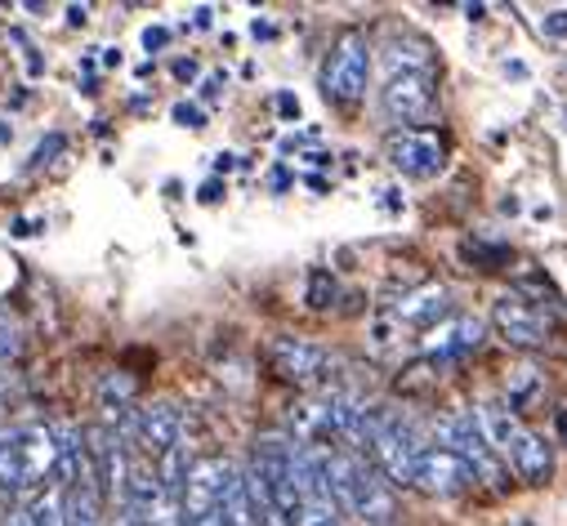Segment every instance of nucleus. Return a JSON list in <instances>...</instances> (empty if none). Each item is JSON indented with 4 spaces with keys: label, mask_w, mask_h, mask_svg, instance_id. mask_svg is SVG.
<instances>
[{
    "label": "nucleus",
    "mask_w": 567,
    "mask_h": 526,
    "mask_svg": "<svg viewBox=\"0 0 567 526\" xmlns=\"http://www.w3.org/2000/svg\"><path fill=\"white\" fill-rule=\"evenodd\" d=\"M420 451L424 447L415 438V428L398 411H381V428H375V438H371V455H375V464H381L385 482L415 487V460H420Z\"/></svg>",
    "instance_id": "7ed1b4c3"
},
{
    "label": "nucleus",
    "mask_w": 567,
    "mask_h": 526,
    "mask_svg": "<svg viewBox=\"0 0 567 526\" xmlns=\"http://www.w3.org/2000/svg\"><path fill=\"white\" fill-rule=\"evenodd\" d=\"M291 428H295V442H322L330 438V415L326 402H295L291 406Z\"/></svg>",
    "instance_id": "a211bd4d"
},
{
    "label": "nucleus",
    "mask_w": 567,
    "mask_h": 526,
    "mask_svg": "<svg viewBox=\"0 0 567 526\" xmlns=\"http://www.w3.org/2000/svg\"><path fill=\"white\" fill-rule=\"evenodd\" d=\"M228 85V76L224 72H215V76H206V85H202V94H206V99H219V89Z\"/></svg>",
    "instance_id": "f704fd0d"
},
{
    "label": "nucleus",
    "mask_w": 567,
    "mask_h": 526,
    "mask_svg": "<svg viewBox=\"0 0 567 526\" xmlns=\"http://www.w3.org/2000/svg\"><path fill=\"white\" fill-rule=\"evenodd\" d=\"M300 526H340V509H330V504H304Z\"/></svg>",
    "instance_id": "393cba45"
},
{
    "label": "nucleus",
    "mask_w": 567,
    "mask_h": 526,
    "mask_svg": "<svg viewBox=\"0 0 567 526\" xmlns=\"http://www.w3.org/2000/svg\"><path fill=\"white\" fill-rule=\"evenodd\" d=\"M385 157L394 170H402L407 179H430L443 170L447 161V148L434 130H394L385 138Z\"/></svg>",
    "instance_id": "423d86ee"
},
{
    "label": "nucleus",
    "mask_w": 567,
    "mask_h": 526,
    "mask_svg": "<svg viewBox=\"0 0 567 526\" xmlns=\"http://www.w3.org/2000/svg\"><path fill=\"white\" fill-rule=\"evenodd\" d=\"M479 424H483L487 442L496 447V455H509V447L518 442V433H523V424H518L514 411L500 406V402H483V406H479Z\"/></svg>",
    "instance_id": "2eb2a0df"
},
{
    "label": "nucleus",
    "mask_w": 567,
    "mask_h": 526,
    "mask_svg": "<svg viewBox=\"0 0 567 526\" xmlns=\"http://www.w3.org/2000/svg\"><path fill=\"white\" fill-rule=\"evenodd\" d=\"M193 23H197V27H210V23H215V10H210V5H197V10H193Z\"/></svg>",
    "instance_id": "4c0bfd02"
},
{
    "label": "nucleus",
    "mask_w": 567,
    "mask_h": 526,
    "mask_svg": "<svg viewBox=\"0 0 567 526\" xmlns=\"http://www.w3.org/2000/svg\"><path fill=\"white\" fill-rule=\"evenodd\" d=\"M505 397H509V411H532L541 406L545 397V375L536 366H514L509 379H505Z\"/></svg>",
    "instance_id": "dca6fc26"
},
{
    "label": "nucleus",
    "mask_w": 567,
    "mask_h": 526,
    "mask_svg": "<svg viewBox=\"0 0 567 526\" xmlns=\"http://www.w3.org/2000/svg\"><path fill=\"white\" fill-rule=\"evenodd\" d=\"M541 27H545V36H554V40H567V10H550V14L541 19Z\"/></svg>",
    "instance_id": "c756f323"
},
{
    "label": "nucleus",
    "mask_w": 567,
    "mask_h": 526,
    "mask_svg": "<svg viewBox=\"0 0 567 526\" xmlns=\"http://www.w3.org/2000/svg\"><path fill=\"white\" fill-rule=\"evenodd\" d=\"M148 526H188L183 522V500L174 491H161V500L148 509Z\"/></svg>",
    "instance_id": "4be33fe9"
},
{
    "label": "nucleus",
    "mask_w": 567,
    "mask_h": 526,
    "mask_svg": "<svg viewBox=\"0 0 567 526\" xmlns=\"http://www.w3.org/2000/svg\"><path fill=\"white\" fill-rule=\"evenodd\" d=\"M366 76H371V45L362 32H345L326 54L322 68V94L330 103L353 108L362 94H366Z\"/></svg>",
    "instance_id": "f03ea898"
},
{
    "label": "nucleus",
    "mask_w": 567,
    "mask_h": 526,
    "mask_svg": "<svg viewBox=\"0 0 567 526\" xmlns=\"http://www.w3.org/2000/svg\"><path fill=\"white\" fill-rule=\"evenodd\" d=\"M273 187H277V193H281V187H291V174H287V170H281V166L273 170Z\"/></svg>",
    "instance_id": "58836bf2"
},
{
    "label": "nucleus",
    "mask_w": 567,
    "mask_h": 526,
    "mask_svg": "<svg viewBox=\"0 0 567 526\" xmlns=\"http://www.w3.org/2000/svg\"><path fill=\"white\" fill-rule=\"evenodd\" d=\"M32 513H36L40 526H63V491L50 487V491H45V496L32 504Z\"/></svg>",
    "instance_id": "5701e85b"
},
{
    "label": "nucleus",
    "mask_w": 567,
    "mask_h": 526,
    "mask_svg": "<svg viewBox=\"0 0 567 526\" xmlns=\"http://www.w3.org/2000/svg\"><path fill=\"white\" fill-rule=\"evenodd\" d=\"M394 340H398L394 317H375L371 321V348H394Z\"/></svg>",
    "instance_id": "bb28decb"
},
{
    "label": "nucleus",
    "mask_w": 567,
    "mask_h": 526,
    "mask_svg": "<svg viewBox=\"0 0 567 526\" xmlns=\"http://www.w3.org/2000/svg\"><path fill=\"white\" fill-rule=\"evenodd\" d=\"M443 313H447V291H443V285H420V291L398 299V321H411V326H434Z\"/></svg>",
    "instance_id": "4468645a"
},
{
    "label": "nucleus",
    "mask_w": 567,
    "mask_h": 526,
    "mask_svg": "<svg viewBox=\"0 0 567 526\" xmlns=\"http://www.w3.org/2000/svg\"><path fill=\"white\" fill-rule=\"evenodd\" d=\"M166 45H170V27H148V32H144V50H148V54L166 50Z\"/></svg>",
    "instance_id": "7c9ffc66"
},
{
    "label": "nucleus",
    "mask_w": 567,
    "mask_h": 526,
    "mask_svg": "<svg viewBox=\"0 0 567 526\" xmlns=\"http://www.w3.org/2000/svg\"><path fill=\"white\" fill-rule=\"evenodd\" d=\"M19 348H23V326L10 313H0V362L19 357Z\"/></svg>",
    "instance_id": "b1692460"
},
{
    "label": "nucleus",
    "mask_w": 567,
    "mask_h": 526,
    "mask_svg": "<svg viewBox=\"0 0 567 526\" xmlns=\"http://www.w3.org/2000/svg\"><path fill=\"white\" fill-rule=\"evenodd\" d=\"M340 299V281L330 277L326 268H317L313 277H309V308H330Z\"/></svg>",
    "instance_id": "412c9836"
},
{
    "label": "nucleus",
    "mask_w": 567,
    "mask_h": 526,
    "mask_svg": "<svg viewBox=\"0 0 567 526\" xmlns=\"http://www.w3.org/2000/svg\"><path fill=\"white\" fill-rule=\"evenodd\" d=\"M179 428H183L179 406L174 402H153V406L138 411V419H134V442L144 447L148 455L161 460L170 447H179Z\"/></svg>",
    "instance_id": "9b49d317"
},
{
    "label": "nucleus",
    "mask_w": 567,
    "mask_h": 526,
    "mask_svg": "<svg viewBox=\"0 0 567 526\" xmlns=\"http://www.w3.org/2000/svg\"><path fill=\"white\" fill-rule=\"evenodd\" d=\"M19 442V460H23V482L27 491L50 482L55 477V464H59V442H55V424H32V428H19L14 433Z\"/></svg>",
    "instance_id": "9d476101"
},
{
    "label": "nucleus",
    "mask_w": 567,
    "mask_h": 526,
    "mask_svg": "<svg viewBox=\"0 0 567 526\" xmlns=\"http://www.w3.org/2000/svg\"><path fill=\"white\" fill-rule=\"evenodd\" d=\"M232 166H238V157H232V152H219V161H215V170L224 174V170H232Z\"/></svg>",
    "instance_id": "ea45409f"
},
{
    "label": "nucleus",
    "mask_w": 567,
    "mask_h": 526,
    "mask_svg": "<svg viewBox=\"0 0 567 526\" xmlns=\"http://www.w3.org/2000/svg\"><path fill=\"white\" fill-rule=\"evenodd\" d=\"M228 468L232 464H224L215 455H206V460L193 464V473H188V482H183V496H179L188 526L219 513V496H224V482H228Z\"/></svg>",
    "instance_id": "6e6552de"
},
{
    "label": "nucleus",
    "mask_w": 567,
    "mask_h": 526,
    "mask_svg": "<svg viewBox=\"0 0 567 526\" xmlns=\"http://www.w3.org/2000/svg\"><path fill=\"white\" fill-rule=\"evenodd\" d=\"M268 362L281 379H291V384H313V379L326 375L330 366V353L322 344H309V340H295V334H277L268 344Z\"/></svg>",
    "instance_id": "1a4fd4ad"
},
{
    "label": "nucleus",
    "mask_w": 567,
    "mask_h": 526,
    "mask_svg": "<svg viewBox=\"0 0 567 526\" xmlns=\"http://www.w3.org/2000/svg\"><path fill=\"white\" fill-rule=\"evenodd\" d=\"M174 76H179V81H193V76H197V63H193V59H179V63H174Z\"/></svg>",
    "instance_id": "c9c22d12"
},
{
    "label": "nucleus",
    "mask_w": 567,
    "mask_h": 526,
    "mask_svg": "<svg viewBox=\"0 0 567 526\" xmlns=\"http://www.w3.org/2000/svg\"><path fill=\"white\" fill-rule=\"evenodd\" d=\"M174 125H183V130H206V112L197 108V103H174Z\"/></svg>",
    "instance_id": "c85d7f7f"
},
{
    "label": "nucleus",
    "mask_w": 567,
    "mask_h": 526,
    "mask_svg": "<svg viewBox=\"0 0 567 526\" xmlns=\"http://www.w3.org/2000/svg\"><path fill=\"white\" fill-rule=\"evenodd\" d=\"M385 117L398 121V130H420V121H430L438 112V94H434V76H420V72H402L385 81Z\"/></svg>",
    "instance_id": "20e7f679"
},
{
    "label": "nucleus",
    "mask_w": 567,
    "mask_h": 526,
    "mask_svg": "<svg viewBox=\"0 0 567 526\" xmlns=\"http://www.w3.org/2000/svg\"><path fill=\"white\" fill-rule=\"evenodd\" d=\"M0 526H40V522H36V513H32V509H10Z\"/></svg>",
    "instance_id": "72a5a7b5"
},
{
    "label": "nucleus",
    "mask_w": 567,
    "mask_h": 526,
    "mask_svg": "<svg viewBox=\"0 0 567 526\" xmlns=\"http://www.w3.org/2000/svg\"><path fill=\"white\" fill-rule=\"evenodd\" d=\"M483 334H487V326H483L479 317H456V321L438 326L424 348H430V357L443 366V362H456V357H465V353H474V348L483 344Z\"/></svg>",
    "instance_id": "f8f14e48"
},
{
    "label": "nucleus",
    "mask_w": 567,
    "mask_h": 526,
    "mask_svg": "<svg viewBox=\"0 0 567 526\" xmlns=\"http://www.w3.org/2000/svg\"><path fill=\"white\" fill-rule=\"evenodd\" d=\"M474 482H479L474 468H469L447 447H424L420 460H415V487L424 496H460L465 487H474Z\"/></svg>",
    "instance_id": "0eeeda50"
},
{
    "label": "nucleus",
    "mask_w": 567,
    "mask_h": 526,
    "mask_svg": "<svg viewBox=\"0 0 567 526\" xmlns=\"http://www.w3.org/2000/svg\"><path fill=\"white\" fill-rule=\"evenodd\" d=\"M389 76H402V72H420V76H434V54H430V45L424 40H394L389 50Z\"/></svg>",
    "instance_id": "f3484780"
},
{
    "label": "nucleus",
    "mask_w": 567,
    "mask_h": 526,
    "mask_svg": "<svg viewBox=\"0 0 567 526\" xmlns=\"http://www.w3.org/2000/svg\"><path fill=\"white\" fill-rule=\"evenodd\" d=\"M63 14H68V23H72V27H81V23L89 19V5H68Z\"/></svg>",
    "instance_id": "e433bc0d"
},
{
    "label": "nucleus",
    "mask_w": 567,
    "mask_h": 526,
    "mask_svg": "<svg viewBox=\"0 0 567 526\" xmlns=\"http://www.w3.org/2000/svg\"><path fill=\"white\" fill-rule=\"evenodd\" d=\"M277 112H281V121H300V99L281 89V94H277Z\"/></svg>",
    "instance_id": "2f4dec72"
},
{
    "label": "nucleus",
    "mask_w": 567,
    "mask_h": 526,
    "mask_svg": "<svg viewBox=\"0 0 567 526\" xmlns=\"http://www.w3.org/2000/svg\"><path fill=\"white\" fill-rule=\"evenodd\" d=\"M509 464H514V473L523 477V482H532V487H541V482H550V473H554V455H550V442L545 438H536V433H518V442L509 447Z\"/></svg>",
    "instance_id": "ddd939ff"
},
{
    "label": "nucleus",
    "mask_w": 567,
    "mask_h": 526,
    "mask_svg": "<svg viewBox=\"0 0 567 526\" xmlns=\"http://www.w3.org/2000/svg\"><path fill=\"white\" fill-rule=\"evenodd\" d=\"M492 326H496L500 340L514 344V348L536 353V348L550 344V317L532 299H523V295H500L492 304Z\"/></svg>",
    "instance_id": "39448f33"
},
{
    "label": "nucleus",
    "mask_w": 567,
    "mask_h": 526,
    "mask_svg": "<svg viewBox=\"0 0 567 526\" xmlns=\"http://www.w3.org/2000/svg\"><path fill=\"white\" fill-rule=\"evenodd\" d=\"M63 148H68V138H63V134L40 138V143H36V152H32V170H36V166H45V161H55Z\"/></svg>",
    "instance_id": "cd10ccee"
},
{
    "label": "nucleus",
    "mask_w": 567,
    "mask_h": 526,
    "mask_svg": "<svg viewBox=\"0 0 567 526\" xmlns=\"http://www.w3.org/2000/svg\"><path fill=\"white\" fill-rule=\"evenodd\" d=\"M251 32H255V36H264V40H268V36H273V23H260V19H255V27H251Z\"/></svg>",
    "instance_id": "79ce46f5"
},
{
    "label": "nucleus",
    "mask_w": 567,
    "mask_h": 526,
    "mask_svg": "<svg viewBox=\"0 0 567 526\" xmlns=\"http://www.w3.org/2000/svg\"><path fill=\"white\" fill-rule=\"evenodd\" d=\"M193 455H188V442H179V447H170L161 460H157V477H161V487L166 491H174V496H183V482H188V473H193Z\"/></svg>",
    "instance_id": "6ab92c4d"
},
{
    "label": "nucleus",
    "mask_w": 567,
    "mask_h": 526,
    "mask_svg": "<svg viewBox=\"0 0 567 526\" xmlns=\"http://www.w3.org/2000/svg\"><path fill=\"white\" fill-rule=\"evenodd\" d=\"M0 491H5V496L27 491V482H23V460H19V442H14V433H0Z\"/></svg>",
    "instance_id": "aec40b11"
},
{
    "label": "nucleus",
    "mask_w": 567,
    "mask_h": 526,
    "mask_svg": "<svg viewBox=\"0 0 567 526\" xmlns=\"http://www.w3.org/2000/svg\"><path fill=\"white\" fill-rule=\"evenodd\" d=\"M434 433H438V447L456 451L469 468H474L479 482H487V487H500V482H505L500 455H496V447L487 442L479 415H469V411H447V415H438Z\"/></svg>",
    "instance_id": "f257e3e1"
},
{
    "label": "nucleus",
    "mask_w": 567,
    "mask_h": 526,
    "mask_svg": "<svg viewBox=\"0 0 567 526\" xmlns=\"http://www.w3.org/2000/svg\"><path fill=\"white\" fill-rule=\"evenodd\" d=\"M219 197H224V183H219V179H206V183L197 187V201H202V206H215Z\"/></svg>",
    "instance_id": "473e14b6"
},
{
    "label": "nucleus",
    "mask_w": 567,
    "mask_h": 526,
    "mask_svg": "<svg viewBox=\"0 0 567 526\" xmlns=\"http://www.w3.org/2000/svg\"><path fill=\"white\" fill-rule=\"evenodd\" d=\"M14 138V130H10V121H0V143H10Z\"/></svg>",
    "instance_id": "37998d69"
},
{
    "label": "nucleus",
    "mask_w": 567,
    "mask_h": 526,
    "mask_svg": "<svg viewBox=\"0 0 567 526\" xmlns=\"http://www.w3.org/2000/svg\"><path fill=\"white\" fill-rule=\"evenodd\" d=\"M398 384H402V389H411V393H415V389H430V384H434V362H420V366H407V375L398 379Z\"/></svg>",
    "instance_id": "a878e982"
},
{
    "label": "nucleus",
    "mask_w": 567,
    "mask_h": 526,
    "mask_svg": "<svg viewBox=\"0 0 567 526\" xmlns=\"http://www.w3.org/2000/svg\"><path fill=\"white\" fill-rule=\"evenodd\" d=\"M554 428H558V438L567 442V411H558V415H554Z\"/></svg>",
    "instance_id": "a19ab883"
}]
</instances>
